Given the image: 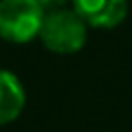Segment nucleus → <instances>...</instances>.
Listing matches in <instances>:
<instances>
[{
  "instance_id": "7ed1b4c3",
  "label": "nucleus",
  "mask_w": 132,
  "mask_h": 132,
  "mask_svg": "<svg viewBox=\"0 0 132 132\" xmlns=\"http://www.w3.org/2000/svg\"><path fill=\"white\" fill-rule=\"evenodd\" d=\"M75 11L86 24L112 29L128 13V0H75Z\"/></svg>"
},
{
  "instance_id": "20e7f679",
  "label": "nucleus",
  "mask_w": 132,
  "mask_h": 132,
  "mask_svg": "<svg viewBox=\"0 0 132 132\" xmlns=\"http://www.w3.org/2000/svg\"><path fill=\"white\" fill-rule=\"evenodd\" d=\"M24 108V88L9 71H0V126L11 123Z\"/></svg>"
},
{
  "instance_id": "f257e3e1",
  "label": "nucleus",
  "mask_w": 132,
  "mask_h": 132,
  "mask_svg": "<svg viewBox=\"0 0 132 132\" xmlns=\"http://www.w3.org/2000/svg\"><path fill=\"white\" fill-rule=\"evenodd\" d=\"M44 9L38 0H0V38L24 44L40 35Z\"/></svg>"
},
{
  "instance_id": "f03ea898",
  "label": "nucleus",
  "mask_w": 132,
  "mask_h": 132,
  "mask_svg": "<svg viewBox=\"0 0 132 132\" xmlns=\"http://www.w3.org/2000/svg\"><path fill=\"white\" fill-rule=\"evenodd\" d=\"M40 38L53 53H77L86 44V22L77 11L53 9L44 15Z\"/></svg>"
},
{
  "instance_id": "39448f33",
  "label": "nucleus",
  "mask_w": 132,
  "mask_h": 132,
  "mask_svg": "<svg viewBox=\"0 0 132 132\" xmlns=\"http://www.w3.org/2000/svg\"><path fill=\"white\" fill-rule=\"evenodd\" d=\"M38 2L42 5V9H51V11H53L55 7H62L66 0H38Z\"/></svg>"
}]
</instances>
